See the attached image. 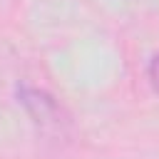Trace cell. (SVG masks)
Returning a JSON list of instances; mask_svg holds the SVG:
<instances>
[{"mask_svg": "<svg viewBox=\"0 0 159 159\" xmlns=\"http://www.w3.org/2000/svg\"><path fill=\"white\" fill-rule=\"evenodd\" d=\"M20 102L32 117V122H37L42 129H60L62 117H60V104L55 102V97H50L47 92L37 87H22Z\"/></svg>", "mask_w": 159, "mask_h": 159, "instance_id": "6da1fadb", "label": "cell"}, {"mask_svg": "<svg viewBox=\"0 0 159 159\" xmlns=\"http://www.w3.org/2000/svg\"><path fill=\"white\" fill-rule=\"evenodd\" d=\"M149 82H152V87H154V92L159 94V52L152 57V62H149Z\"/></svg>", "mask_w": 159, "mask_h": 159, "instance_id": "7a4b0ae2", "label": "cell"}]
</instances>
